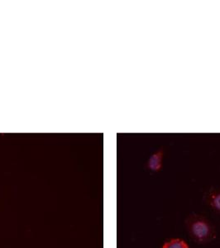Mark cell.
Instances as JSON below:
<instances>
[{"label":"cell","instance_id":"cell-1","mask_svg":"<svg viewBox=\"0 0 220 248\" xmlns=\"http://www.w3.org/2000/svg\"><path fill=\"white\" fill-rule=\"evenodd\" d=\"M185 223L189 237L196 243L206 244L216 238L215 226L204 215H189Z\"/></svg>","mask_w":220,"mask_h":248},{"label":"cell","instance_id":"cell-2","mask_svg":"<svg viewBox=\"0 0 220 248\" xmlns=\"http://www.w3.org/2000/svg\"><path fill=\"white\" fill-rule=\"evenodd\" d=\"M164 155H165V149L163 147L156 151L147 161V169L154 172L160 171L162 169Z\"/></svg>","mask_w":220,"mask_h":248},{"label":"cell","instance_id":"cell-3","mask_svg":"<svg viewBox=\"0 0 220 248\" xmlns=\"http://www.w3.org/2000/svg\"><path fill=\"white\" fill-rule=\"evenodd\" d=\"M204 201L210 209L220 214V189L209 190L204 195Z\"/></svg>","mask_w":220,"mask_h":248},{"label":"cell","instance_id":"cell-4","mask_svg":"<svg viewBox=\"0 0 220 248\" xmlns=\"http://www.w3.org/2000/svg\"><path fill=\"white\" fill-rule=\"evenodd\" d=\"M161 248H189L188 243L181 238H171L161 246Z\"/></svg>","mask_w":220,"mask_h":248}]
</instances>
